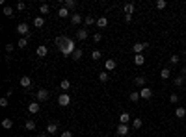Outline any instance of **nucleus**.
Instances as JSON below:
<instances>
[{
    "label": "nucleus",
    "instance_id": "nucleus-18",
    "mask_svg": "<svg viewBox=\"0 0 186 137\" xmlns=\"http://www.w3.org/2000/svg\"><path fill=\"white\" fill-rule=\"evenodd\" d=\"M175 117H177V119H184V117H186V109L184 108H175Z\"/></svg>",
    "mask_w": 186,
    "mask_h": 137
},
{
    "label": "nucleus",
    "instance_id": "nucleus-2",
    "mask_svg": "<svg viewBox=\"0 0 186 137\" xmlns=\"http://www.w3.org/2000/svg\"><path fill=\"white\" fill-rule=\"evenodd\" d=\"M115 134H117L119 137H127L130 134V128H128V124H119L117 128H115Z\"/></svg>",
    "mask_w": 186,
    "mask_h": 137
},
{
    "label": "nucleus",
    "instance_id": "nucleus-45",
    "mask_svg": "<svg viewBox=\"0 0 186 137\" xmlns=\"http://www.w3.org/2000/svg\"><path fill=\"white\" fill-rule=\"evenodd\" d=\"M24 8H26V4H24V2H19V4H17V9H19V11H22Z\"/></svg>",
    "mask_w": 186,
    "mask_h": 137
},
{
    "label": "nucleus",
    "instance_id": "nucleus-29",
    "mask_svg": "<svg viewBox=\"0 0 186 137\" xmlns=\"http://www.w3.org/2000/svg\"><path fill=\"white\" fill-rule=\"evenodd\" d=\"M108 78H110V74H108V70H102V72H100L99 74V80H100V82H108Z\"/></svg>",
    "mask_w": 186,
    "mask_h": 137
},
{
    "label": "nucleus",
    "instance_id": "nucleus-37",
    "mask_svg": "<svg viewBox=\"0 0 186 137\" xmlns=\"http://www.w3.org/2000/svg\"><path fill=\"white\" fill-rule=\"evenodd\" d=\"M60 87H62V89H69V87H71V82H69V80H62Z\"/></svg>",
    "mask_w": 186,
    "mask_h": 137
},
{
    "label": "nucleus",
    "instance_id": "nucleus-24",
    "mask_svg": "<svg viewBox=\"0 0 186 137\" xmlns=\"http://www.w3.org/2000/svg\"><path fill=\"white\" fill-rule=\"evenodd\" d=\"M58 17H60V19L69 17V9H67V8H60V9H58Z\"/></svg>",
    "mask_w": 186,
    "mask_h": 137
},
{
    "label": "nucleus",
    "instance_id": "nucleus-3",
    "mask_svg": "<svg viewBox=\"0 0 186 137\" xmlns=\"http://www.w3.org/2000/svg\"><path fill=\"white\" fill-rule=\"evenodd\" d=\"M17 33L21 35V37H26L28 39V35H30V30H28V24L26 22H21L17 26Z\"/></svg>",
    "mask_w": 186,
    "mask_h": 137
},
{
    "label": "nucleus",
    "instance_id": "nucleus-19",
    "mask_svg": "<svg viewBox=\"0 0 186 137\" xmlns=\"http://www.w3.org/2000/svg\"><path fill=\"white\" fill-rule=\"evenodd\" d=\"M24 128H26L28 131H32V130H36V120H32V119H28L26 122H24Z\"/></svg>",
    "mask_w": 186,
    "mask_h": 137
},
{
    "label": "nucleus",
    "instance_id": "nucleus-11",
    "mask_svg": "<svg viewBox=\"0 0 186 137\" xmlns=\"http://www.w3.org/2000/svg\"><path fill=\"white\" fill-rule=\"evenodd\" d=\"M36 54L39 56V58H45V56L48 54V48L45 47V45H39V47H37V50H36Z\"/></svg>",
    "mask_w": 186,
    "mask_h": 137
},
{
    "label": "nucleus",
    "instance_id": "nucleus-31",
    "mask_svg": "<svg viewBox=\"0 0 186 137\" xmlns=\"http://www.w3.org/2000/svg\"><path fill=\"white\" fill-rule=\"evenodd\" d=\"M17 47L19 48H26L28 47V39L26 37H21V39H19V43H17Z\"/></svg>",
    "mask_w": 186,
    "mask_h": 137
},
{
    "label": "nucleus",
    "instance_id": "nucleus-33",
    "mask_svg": "<svg viewBox=\"0 0 186 137\" xmlns=\"http://www.w3.org/2000/svg\"><path fill=\"white\" fill-rule=\"evenodd\" d=\"M2 126H4L6 130L13 128V120H11V119H4V120H2Z\"/></svg>",
    "mask_w": 186,
    "mask_h": 137
},
{
    "label": "nucleus",
    "instance_id": "nucleus-36",
    "mask_svg": "<svg viewBox=\"0 0 186 137\" xmlns=\"http://www.w3.org/2000/svg\"><path fill=\"white\" fill-rule=\"evenodd\" d=\"M184 80H186V78H184V76H180V74H179V76H177V78H175V85H177V87H180V85H182V83H184Z\"/></svg>",
    "mask_w": 186,
    "mask_h": 137
},
{
    "label": "nucleus",
    "instance_id": "nucleus-43",
    "mask_svg": "<svg viewBox=\"0 0 186 137\" xmlns=\"http://www.w3.org/2000/svg\"><path fill=\"white\" fill-rule=\"evenodd\" d=\"M62 137H73L71 130H63V131H62Z\"/></svg>",
    "mask_w": 186,
    "mask_h": 137
},
{
    "label": "nucleus",
    "instance_id": "nucleus-28",
    "mask_svg": "<svg viewBox=\"0 0 186 137\" xmlns=\"http://www.w3.org/2000/svg\"><path fill=\"white\" fill-rule=\"evenodd\" d=\"M63 8L73 9V8H77V2H74V0H65V2H63Z\"/></svg>",
    "mask_w": 186,
    "mask_h": 137
},
{
    "label": "nucleus",
    "instance_id": "nucleus-14",
    "mask_svg": "<svg viewBox=\"0 0 186 137\" xmlns=\"http://www.w3.org/2000/svg\"><path fill=\"white\" fill-rule=\"evenodd\" d=\"M56 131H58V122H48V126H47V134L52 135V134H56Z\"/></svg>",
    "mask_w": 186,
    "mask_h": 137
},
{
    "label": "nucleus",
    "instance_id": "nucleus-10",
    "mask_svg": "<svg viewBox=\"0 0 186 137\" xmlns=\"http://www.w3.org/2000/svg\"><path fill=\"white\" fill-rule=\"evenodd\" d=\"M21 85H22L24 89H30V87H32V78H30L28 74L22 76V78H21Z\"/></svg>",
    "mask_w": 186,
    "mask_h": 137
},
{
    "label": "nucleus",
    "instance_id": "nucleus-1",
    "mask_svg": "<svg viewBox=\"0 0 186 137\" xmlns=\"http://www.w3.org/2000/svg\"><path fill=\"white\" fill-rule=\"evenodd\" d=\"M54 45L58 47V50L65 56V58H71L74 54V50H77V45H74L73 39H67V37H63V35H60V37L54 39Z\"/></svg>",
    "mask_w": 186,
    "mask_h": 137
},
{
    "label": "nucleus",
    "instance_id": "nucleus-9",
    "mask_svg": "<svg viewBox=\"0 0 186 137\" xmlns=\"http://www.w3.org/2000/svg\"><path fill=\"white\" fill-rule=\"evenodd\" d=\"M80 22H84V17L80 13H73L71 15V24H74V26H78Z\"/></svg>",
    "mask_w": 186,
    "mask_h": 137
},
{
    "label": "nucleus",
    "instance_id": "nucleus-17",
    "mask_svg": "<svg viewBox=\"0 0 186 137\" xmlns=\"http://www.w3.org/2000/svg\"><path fill=\"white\" fill-rule=\"evenodd\" d=\"M134 83L138 85V87H145V76H136V78H134Z\"/></svg>",
    "mask_w": 186,
    "mask_h": 137
},
{
    "label": "nucleus",
    "instance_id": "nucleus-21",
    "mask_svg": "<svg viewBox=\"0 0 186 137\" xmlns=\"http://www.w3.org/2000/svg\"><path fill=\"white\" fill-rule=\"evenodd\" d=\"M132 13H134V4L127 2V4H125V15H132Z\"/></svg>",
    "mask_w": 186,
    "mask_h": 137
},
{
    "label": "nucleus",
    "instance_id": "nucleus-41",
    "mask_svg": "<svg viewBox=\"0 0 186 137\" xmlns=\"http://www.w3.org/2000/svg\"><path fill=\"white\" fill-rule=\"evenodd\" d=\"M0 106H2V108H8V98H6V96L0 98Z\"/></svg>",
    "mask_w": 186,
    "mask_h": 137
},
{
    "label": "nucleus",
    "instance_id": "nucleus-8",
    "mask_svg": "<svg viewBox=\"0 0 186 137\" xmlns=\"http://www.w3.org/2000/svg\"><path fill=\"white\" fill-rule=\"evenodd\" d=\"M140 96L145 100H149L151 96H153V89H149V87H143V89H140Z\"/></svg>",
    "mask_w": 186,
    "mask_h": 137
},
{
    "label": "nucleus",
    "instance_id": "nucleus-32",
    "mask_svg": "<svg viewBox=\"0 0 186 137\" xmlns=\"http://www.w3.org/2000/svg\"><path fill=\"white\" fill-rule=\"evenodd\" d=\"M169 76H171V72H169V69H162V70H160V78H162V80H168Z\"/></svg>",
    "mask_w": 186,
    "mask_h": 137
},
{
    "label": "nucleus",
    "instance_id": "nucleus-40",
    "mask_svg": "<svg viewBox=\"0 0 186 137\" xmlns=\"http://www.w3.org/2000/svg\"><path fill=\"white\" fill-rule=\"evenodd\" d=\"M100 39H102V33H100V32H97V33L93 35V41H95V43H99Z\"/></svg>",
    "mask_w": 186,
    "mask_h": 137
},
{
    "label": "nucleus",
    "instance_id": "nucleus-38",
    "mask_svg": "<svg viewBox=\"0 0 186 137\" xmlns=\"http://www.w3.org/2000/svg\"><path fill=\"white\" fill-rule=\"evenodd\" d=\"M179 59H180L179 56H177V54H173L171 58H169V63H171V65H177V63H179Z\"/></svg>",
    "mask_w": 186,
    "mask_h": 137
},
{
    "label": "nucleus",
    "instance_id": "nucleus-12",
    "mask_svg": "<svg viewBox=\"0 0 186 137\" xmlns=\"http://www.w3.org/2000/svg\"><path fill=\"white\" fill-rule=\"evenodd\" d=\"M128 122H130V115L127 111H123V113L119 115V124H128Z\"/></svg>",
    "mask_w": 186,
    "mask_h": 137
},
{
    "label": "nucleus",
    "instance_id": "nucleus-16",
    "mask_svg": "<svg viewBox=\"0 0 186 137\" xmlns=\"http://www.w3.org/2000/svg\"><path fill=\"white\" fill-rule=\"evenodd\" d=\"M82 54H84V50L82 48H77V50H74V54L71 56V59H73V61H78V59H82Z\"/></svg>",
    "mask_w": 186,
    "mask_h": 137
},
{
    "label": "nucleus",
    "instance_id": "nucleus-15",
    "mask_svg": "<svg viewBox=\"0 0 186 137\" xmlns=\"http://www.w3.org/2000/svg\"><path fill=\"white\" fill-rule=\"evenodd\" d=\"M77 39H78V41H86V39H88V30H78V32H77Z\"/></svg>",
    "mask_w": 186,
    "mask_h": 137
},
{
    "label": "nucleus",
    "instance_id": "nucleus-27",
    "mask_svg": "<svg viewBox=\"0 0 186 137\" xmlns=\"http://www.w3.org/2000/svg\"><path fill=\"white\" fill-rule=\"evenodd\" d=\"M142 126H143V120H142V119H134V120H132V128H134V130H140Z\"/></svg>",
    "mask_w": 186,
    "mask_h": 137
},
{
    "label": "nucleus",
    "instance_id": "nucleus-39",
    "mask_svg": "<svg viewBox=\"0 0 186 137\" xmlns=\"http://www.w3.org/2000/svg\"><path fill=\"white\" fill-rule=\"evenodd\" d=\"M91 58H93V59H100V50H93V52H91Z\"/></svg>",
    "mask_w": 186,
    "mask_h": 137
},
{
    "label": "nucleus",
    "instance_id": "nucleus-48",
    "mask_svg": "<svg viewBox=\"0 0 186 137\" xmlns=\"http://www.w3.org/2000/svg\"><path fill=\"white\" fill-rule=\"evenodd\" d=\"M184 56H186V50H184Z\"/></svg>",
    "mask_w": 186,
    "mask_h": 137
},
{
    "label": "nucleus",
    "instance_id": "nucleus-5",
    "mask_svg": "<svg viewBox=\"0 0 186 137\" xmlns=\"http://www.w3.org/2000/svg\"><path fill=\"white\" fill-rule=\"evenodd\" d=\"M36 96H37V102H47L48 96H50V93H48V89H39Z\"/></svg>",
    "mask_w": 186,
    "mask_h": 137
},
{
    "label": "nucleus",
    "instance_id": "nucleus-6",
    "mask_svg": "<svg viewBox=\"0 0 186 137\" xmlns=\"http://www.w3.org/2000/svg\"><path fill=\"white\" fill-rule=\"evenodd\" d=\"M147 47H149L147 43H134V45H132V52H134V54H142Z\"/></svg>",
    "mask_w": 186,
    "mask_h": 137
},
{
    "label": "nucleus",
    "instance_id": "nucleus-34",
    "mask_svg": "<svg viewBox=\"0 0 186 137\" xmlns=\"http://www.w3.org/2000/svg\"><path fill=\"white\" fill-rule=\"evenodd\" d=\"M4 15H6V17H9V19H11V17H15V15H13V8L4 6Z\"/></svg>",
    "mask_w": 186,
    "mask_h": 137
},
{
    "label": "nucleus",
    "instance_id": "nucleus-20",
    "mask_svg": "<svg viewBox=\"0 0 186 137\" xmlns=\"http://www.w3.org/2000/svg\"><path fill=\"white\" fill-rule=\"evenodd\" d=\"M97 26H99V28H106V26H108V19H106V17H99V19H97Z\"/></svg>",
    "mask_w": 186,
    "mask_h": 137
},
{
    "label": "nucleus",
    "instance_id": "nucleus-44",
    "mask_svg": "<svg viewBox=\"0 0 186 137\" xmlns=\"http://www.w3.org/2000/svg\"><path fill=\"white\" fill-rule=\"evenodd\" d=\"M169 100H171V102H173V104H177V102H179V96H177V95H175V93H173L171 96H169Z\"/></svg>",
    "mask_w": 186,
    "mask_h": 137
},
{
    "label": "nucleus",
    "instance_id": "nucleus-23",
    "mask_svg": "<svg viewBox=\"0 0 186 137\" xmlns=\"http://www.w3.org/2000/svg\"><path fill=\"white\" fill-rule=\"evenodd\" d=\"M134 63H136V65H143L145 63L143 54H134Z\"/></svg>",
    "mask_w": 186,
    "mask_h": 137
},
{
    "label": "nucleus",
    "instance_id": "nucleus-25",
    "mask_svg": "<svg viewBox=\"0 0 186 137\" xmlns=\"http://www.w3.org/2000/svg\"><path fill=\"white\" fill-rule=\"evenodd\" d=\"M128 98H130V102H138V100L142 98V96H140V91H132Z\"/></svg>",
    "mask_w": 186,
    "mask_h": 137
},
{
    "label": "nucleus",
    "instance_id": "nucleus-46",
    "mask_svg": "<svg viewBox=\"0 0 186 137\" xmlns=\"http://www.w3.org/2000/svg\"><path fill=\"white\" fill-rule=\"evenodd\" d=\"M180 76H184V78H186V67L180 69Z\"/></svg>",
    "mask_w": 186,
    "mask_h": 137
},
{
    "label": "nucleus",
    "instance_id": "nucleus-7",
    "mask_svg": "<svg viewBox=\"0 0 186 137\" xmlns=\"http://www.w3.org/2000/svg\"><path fill=\"white\" fill-rule=\"evenodd\" d=\"M39 109H41V104L36 102V100L28 104V111H30V113H39Z\"/></svg>",
    "mask_w": 186,
    "mask_h": 137
},
{
    "label": "nucleus",
    "instance_id": "nucleus-42",
    "mask_svg": "<svg viewBox=\"0 0 186 137\" xmlns=\"http://www.w3.org/2000/svg\"><path fill=\"white\" fill-rule=\"evenodd\" d=\"M13 50H15V45H11V43L6 45V52H8V54H9V52H13Z\"/></svg>",
    "mask_w": 186,
    "mask_h": 137
},
{
    "label": "nucleus",
    "instance_id": "nucleus-4",
    "mask_svg": "<svg viewBox=\"0 0 186 137\" xmlns=\"http://www.w3.org/2000/svg\"><path fill=\"white\" fill-rule=\"evenodd\" d=\"M58 104L62 106V108H67V106L71 104V96H69L67 93H62V95L58 96Z\"/></svg>",
    "mask_w": 186,
    "mask_h": 137
},
{
    "label": "nucleus",
    "instance_id": "nucleus-13",
    "mask_svg": "<svg viewBox=\"0 0 186 137\" xmlns=\"http://www.w3.org/2000/svg\"><path fill=\"white\" fill-rule=\"evenodd\" d=\"M104 67H106V70H114L117 67V61H115V59H106V61H104Z\"/></svg>",
    "mask_w": 186,
    "mask_h": 137
},
{
    "label": "nucleus",
    "instance_id": "nucleus-30",
    "mask_svg": "<svg viewBox=\"0 0 186 137\" xmlns=\"http://www.w3.org/2000/svg\"><path fill=\"white\" fill-rule=\"evenodd\" d=\"M84 22H86V26H91V24H95L97 21H95L91 15H86V17H84Z\"/></svg>",
    "mask_w": 186,
    "mask_h": 137
},
{
    "label": "nucleus",
    "instance_id": "nucleus-35",
    "mask_svg": "<svg viewBox=\"0 0 186 137\" xmlns=\"http://www.w3.org/2000/svg\"><path fill=\"white\" fill-rule=\"evenodd\" d=\"M154 6H157V9H164L166 6H168V2H166V0H157V4H154Z\"/></svg>",
    "mask_w": 186,
    "mask_h": 137
},
{
    "label": "nucleus",
    "instance_id": "nucleus-26",
    "mask_svg": "<svg viewBox=\"0 0 186 137\" xmlns=\"http://www.w3.org/2000/svg\"><path fill=\"white\" fill-rule=\"evenodd\" d=\"M50 11V6H48V4H41V6H39V13H41V17H43V15H47Z\"/></svg>",
    "mask_w": 186,
    "mask_h": 137
},
{
    "label": "nucleus",
    "instance_id": "nucleus-47",
    "mask_svg": "<svg viewBox=\"0 0 186 137\" xmlns=\"http://www.w3.org/2000/svg\"><path fill=\"white\" fill-rule=\"evenodd\" d=\"M37 137H50V135H48V134H39Z\"/></svg>",
    "mask_w": 186,
    "mask_h": 137
},
{
    "label": "nucleus",
    "instance_id": "nucleus-22",
    "mask_svg": "<svg viewBox=\"0 0 186 137\" xmlns=\"http://www.w3.org/2000/svg\"><path fill=\"white\" fill-rule=\"evenodd\" d=\"M34 26H36V28H43L45 26V19L43 17H36V19H34Z\"/></svg>",
    "mask_w": 186,
    "mask_h": 137
}]
</instances>
